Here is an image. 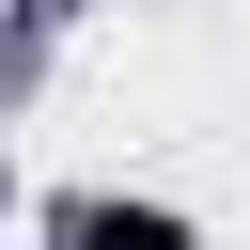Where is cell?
Segmentation results:
<instances>
[{
    "label": "cell",
    "mask_w": 250,
    "mask_h": 250,
    "mask_svg": "<svg viewBox=\"0 0 250 250\" xmlns=\"http://www.w3.org/2000/svg\"><path fill=\"white\" fill-rule=\"evenodd\" d=\"M62 250H188V219H156V203H62Z\"/></svg>",
    "instance_id": "cell-1"
}]
</instances>
